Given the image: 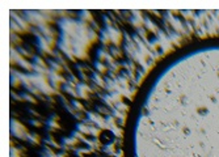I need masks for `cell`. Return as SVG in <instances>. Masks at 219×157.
<instances>
[{
	"mask_svg": "<svg viewBox=\"0 0 219 157\" xmlns=\"http://www.w3.org/2000/svg\"><path fill=\"white\" fill-rule=\"evenodd\" d=\"M185 81L174 143L178 157H219V45L197 47L182 62Z\"/></svg>",
	"mask_w": 219,
	"mask_h": 157,
	"instance_id": "obj_1",
	"label": "cell"
}]
</instances>
